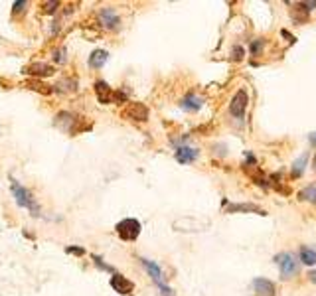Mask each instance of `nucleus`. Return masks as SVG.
<instances>
[{
    "mask_svg": "<svg viewBox=\"0 0 316 296\" xmlns=\"http://www.w3.org/2000/svg\"><path fill=\"white\" fill-rule=\"evenodd\" d=\"M54 59H56L58 63H63V61H65V47H60V50L56 52V56H54Z\"/></svg>",
    "mask_w": 316,
    "mask_h": 296,
    "instance_id": "24",
    "label": "nucleus"
},
{
    "mask_svg": "<svg viewBox=\"0 0 316 296\" xmlns=\"http://www.w3.org/2000/svg\"><path fill=\"white\" fill-rule=\"evenodd\" d=\"M233 59H237V61L243 59V47H241V45H235V47H233Z\"/></svg>",
    "mask_w": 316,
    "mask_h": 296,
    "instance_id": "27",
    "label": "nucleus"
},
{
    "mask_svg": "<svg viewBox=\"0 0 316 296\" xmlns=\"http://www.w3.org/2000/svg\"><path fill=\"white\" fill-rule=\"evenodd\" d=\"M24 87L32 89V91H36V93H42V95H50L54 89L50 87L47 83H44L42 79H28L26 83H24Z\"/></svg>",
    "mask_w": 316,
    "mask_h": 296,
    "instance_id": "16",
    "label": "nucleus"
},
{
    "mask_svg": "<svg viewBox=\"0 0 316 296\" xmlns=\"http://www.w3.org/2000/svg\"><path fill=\"white\" fill-rule=\"evenodd\" d=\"M60 8V2H56V0H50V2H42V10H44L45 14H54L56 10Z\"/></svg>",
    "mask_w": 316,
    "mask_h": 296,
    "instance_id": "22",
    "label": "nucleus"
},
{
    "mask_svg": "<svg viewBox=\"0 0 316 296\" xmlns=\"http://www.w3.org/2000/svg\"><path fill=\"white\" fill-rule=\"evenodd\" d=\"M299 8L306 10V12H310V10H314L316 8V2H301V4H299Z\"/></svg>",
    "mask_w": 316,
    "mask_h": 296,
    "instance_id": "25",
    "label": "nucleus"
},
{
    "mask_svg": "<svg viewBox=\"0 0 316 296\" xmlns=\"http://www.w3.org/2000/svg\"><path fill=\"white\" fill-rule=\"evenodd\" d=\"M10 190H12V195H14L16 206L28 209L34 217H40V206H38V202L34 200V195H32V192L28 188L20 186L14 178H10Z\"/></svg>",
    "mask_w": 316,
    "mask_h": 296,
    "instance_id": "2",
    "label": "nucleus"
},
{
    "mask_svg": "<svg viewBox=\"0 0 316 296\" xmlns=\"http://www.w3.org/2000/svg\"><path fill=\"white\" fill-rule=\"evenodd\" d=\"M263 47H265V40H263V38H257V40H253L251 45H249L251 56H259V54L263 52Z\"/></svg>",
    "mask_w": 316,
    "mask_h": 296,
    "instance_id": "20",
    "label": "nucleus"
},
{
    "mask_svg": "<svg viewBox=\"0 0 316 296\" xmlns=\"http://www.w3.org/2000/svg\"><path fill=\"white\" fill-rule=\"evenodd\" d=\"M308 281L316 284V270H310V273H308Z\"/></svg>",
    "mask_w": 316,
    "mask_h": 296,
    "instance_id": "28",
    "label": "nucleus"
},
{
    "mask_svg": "<svg viewBox=\"0 0 316 296\" xmlns=\"http://www.w3.org/2000/svg\"><path fill=\"white\" fill-rule=\"evenodd\" d=\"M306 160H308V154H302L297 162L293 164V170H290V176L293 178H301L302 172H304V166H306Z\"/></svg>",
    "mask_w": 316,
    "mask_h": 296,
    "instance_id": "19",
    "label": "nucleus"
},
{
    "mask_svg": "<svg viewBox=\"0 0 316 296\" xmlns=\"http://www.w3.org/2000/svg\"><path fill=\"white\" fill-rule=\"evenodd\" d=\"M251 286H253V290H255V296H275V284H273L269 279H263V277H259V279H253L251 282Z\"/></svg>",
    "mask_w": 316,
    "mask_h": 296,
    "instance_id": "12",
    "label": "nucleus"
},
{
    "mask_svg": "<svg viewBox=\"0 0 316 296\" xmlns=\"http://www.w3.org/2000/svg\"><path fill=\"white\" fill-rule=\"evenodd\" d=\"M91 259H93V263H95V266H97V268L107 270V273H115V270H113V266H109L107 263H103V259H101L99 255H91Z\"/></svg>",
    "mask_w": 316,
    "mask_h": 296,
    "instance_id": "21",
    "label": "nucleus"
},
{
    "mask_svg": "<svg viewBox=\"0 0 316 296\" xmlns=\"http://www.w3.org/2000/svg\"><path fill=\"white\" fill-rule=\"evenodd\" d=\"M93 91H95V95H97V101H99V103H103V105L113 103V95H115V91L109 87V83H107V81H103V79L95 81Z\"/></svg>",
    "mask_w": 316,
    "mask_h": 296,
    "instance_id": "11",
    "label": "nucleus"
},
{
    "mask_svg": "<svg viewBox=\"0 0 316 296\" xmlns=\"http://www.w3.org/2000/svg\"><path fill=\"white\" fill-rule=\"evenodd\" d=\"M28 8V2L26 0H16V2H12V14H20V12H24Z\"/></svg>",
    "mask_w": 316,
    "mask_h": 296,
    "instance_id": "23",
    "label": "nucleus"
},
{
    "mask_svg": "<svg viewBox=\"0 0 316 296\" xmlns=\"http://www.w3.org/2000/svg\"><path fill=\"white\" fill-rule=\"evenodd\" d=\"M299 257H301V261L304 265H308V266L316 265V251L314 249H310V247H301V249H299Z\"/></svg>",
    "mask_w": 316,
    "mask_h": 296,
    "instance_id": "17",
    "label": "nucleus"
},
{
    "mask_svg": "<svg viewBox=\"0 0 316 296\" xmlns=\"http://www.w3.org/2000/svg\"><path fill=\"white\" fill-rule=\"evenodd\" d=\"M314 170H316V156H314Z\"/></svg>",
    "mask_w": 316,
    "mask_h": 296,
    "instance_id": "30",
    "label": "nucleus"
},
{
    "mask_svg": "<svg viewBox=\"0 0 316 296\" xmlns=\"http://www.w3.org/2000/svg\"><path fill=\"white\" fill-rule=\"evenodd\" d=\"M308 140H310V144H312V146H316V133L310 134V136H308Z\"/></svg>",
    "mask_w": 316,
    "mask_h": 296,
    "instance_id": "29",
    "label": "nucleus"
},
{
    "mask_svg": "<svg viewBox=\"0 0 316 296\" xmlns=\"http://www.w3.org/2000/svg\"><path fill=\"white\" fill-rule=\"evenodd\" d=\"M140 221L135 219V217H127V219H123L115 225V229H117V235L123 239V241H136L138 235H140Z\"/></svg>",
    "mask_w": 316,
    "mask_h": 296,
    "instance_id": "4",
    "label": "nucleus"
},
{
    "mask_svg": "<svg viewBox=\"0 0 316 296\" xmlns=\"http://www.w3.org/2000/svg\"><path fill=\"white\" fill-rule=\"evenodd\" d=\"M111 288L115 290V292H119L123 296H129L133 290H135V282L129 281L125 275H119V273H113V277H111Z\"/></svg>",
    "mask_w": 316,
    "mask_h": 296,
    "instance_id": "9",
    "label": "nucleus"
},
{
    "mask_svg": "<svg viewBox=\"0 0 316 296\" xmlns=\"http://www.w3.org/2000/svg\"><path fill=\"white\" fill-rule=\"evenodd\" d=\"M273 261H275V265L279 266L283 281H290L293 277H297V273H299V261L295 259L293 253H279V255H275Z\"/></svg>",
    "mask_w": 316,
    "mask_h": 296,
    "instance_id": "3",
    "label": "nucleus"
},
{
    "mask_svg": "<svg viewBox=\"0 0 316 296\" xmlns=\"http://www.w3.org/2000/svg\"><path fill=\"white\" fill-rule=\"evenodd\" d=\"M299 200H302V202H310V204H316V182L314 184H310V186H306L304 190L299 192Z\"/></svg>",
    "mask_w": 316,
    "mask_h": 296,
    "instance_id": "18",
    "label": "nucleus"
},
{
    "mask_svg": "<svg viewBox=\"0 0 316 296\" xmlns=\"http://www.w3.org/2000/svg\"><path fill=\"white\" fill-rule=\"evenodd\" d=\"M107 59H109V52L107 50H95V52H91L87 63H89L91 69H101L107 63Z\"/></svg>",
    "mask_w": 316,
    "mask_h": 296,
    "instance_id": "14",
    "label": "nucleus"
},
{
    "mask_svg": "<svg viewBox=\"0 0 316 296\" xmlns=\"http://www.w3.org/2000/svg\"><path fill=\"white\" fill-rule=\"evenodd\" d=\"M180 107L184 111H188V113H198L204 107V99L200 95H196V93H188L180 101Z\"/></svg>",
    "mask_w": 316,
    "mask_h": 296,
    "instance_id": "13",
    "label": "nucleus"
},
{
    "mask_svg": "<svg viewBox=\"0 0 316 296\" xmlns=\"http://www.w3.org/2000/svg\"><path fill=\"white\" fill-rule=\"evenodd\" d=\"M247 105H249V95H247L245 89H239V91L231 97V103H229V113H231V117H235L237 120H243L245 111H247Z\"/></svg>",
    "mask_w": 316,
    "mask_h": 296,
    "instance_id": "8",
    "label": "nucleus"
},
{
    "mask_svg": "<svg viewBox=\"0 0 316 296\" xmlns=\"http://www.w3.org/2000/svg\"><path fill=\"white\" fill-rule=\"evenodd\" d=\"M227 211H229V213H241V211H247V213L267 215V211H265V209H261L259 206H255V204H231V206L227 207Z\"/></svg>",
    "mask_w": 316,
    "mask_h": 296,
    "instance_id": "15",
    "label": "nucleus"
},
{
    "mask_svg": "<svg viewBox=\"0 0 316 296\" xmlns=\"http://www.w3.org/2000/svg\"><path fill=\"white\" fill-rule=\"evenodd\" d=\"M56 125L67 134H79L91 129V122H87L85 117H79L77 113H71V111H61V113H58Z\"/></svg>",
    "mask_w": 316,
    "mask_h": 296,
    "instance_id": "1",
    "label": "nucleus"
},
{
    "mask_svg": "<svg viewBox=\"0 0 316 296\" xmlns=\"http://www.w3.org/2000/svg\"><path fill=\"white\" fill-rule=\"evenodd\" d=\"M149 107L142 103H129L125 105V109H120V117L129 118L133 122H147L149 120Z\"/></svg>",
    "mask_w": 316,
    "mask_h": 296,
    "instance_id": "6",
    "label": "nucleus"
},
{
    "mask_svg": "<svg viewBox=\"0 0 316 296\" xmlns=\"http://www.w3.org/2000/svg\"><path fill=\"white\" fill-rule=\"evenodd\" d=\"M97 22L101 28H105L107 32H115L120 28V16L117 14L115 8L111 6H103L99 12H97Z\"/></svg>",
    "mask_w": 316,
    "mask_h": 296,
    "instance_id": "7",
    "label": "nucleus"
},
{
    "mask_svg": "<svg viewBox=\"0 0 316 296\" xmlns=\"http://www.w3.org/2000/svg\"><path fill=\"white\" fill-rule=\"evenodd\" d=\"M186 140H188V136H182L180 140H174V156H176V160L180 164H190V162H196L198 156H200V150L194 146H190V144H186Z\"/></svg>",
    "mask_w": 316,
    "mask_h": 296,
    "instance_id": "5",
    "label": "nucleus"
},
{
    "mask_svg": "<svg viewBox=\"0 0 316 296\" xmlns=\"http://www.w3.org/2000/svg\"><path fill=\"white\" fill-rule=\"evenodd\" d=\"M24 73L32 75V79H42V77H50V75H54V67L47 65V63H44V61H34V63H30V65L24 67Z\"/></svg>",
    "mask_w": 316,
    "mask_h": 296,
    "instance_id": "10",
    "label": "nucleus"
},
{
    "mask_svg": "<svg viewBox=\"0 0 316 296\" xmlns=\"http://www.w3.org/2000/svg\"><path fill=\"white\" fill-rule=\"evenodd\" d=\"M65 253H69V255H85V249H81V247H67Z\"/></svg>",
    "mask_w": 316,
    "mask_h": 296,
    "instance_id": "26",
    "label": "nucleus"
}]
</instances>
